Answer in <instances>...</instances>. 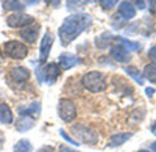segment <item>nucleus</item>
Instances as JSON below:
<instances>
[{
    "label": "nucleus",
    "instance_id": "f3484780",
    "mask_svg": "<svg viewBox=\"0 0 156 152\" xmlns=\"http://www.w3.org/2000/svg\"><path fill=\"white\" fill-rule=\"evenodd\" d=\"M41 111V106L38 102H32L27 107H21L18 109V114L20 117H31L33 114L39 115Z\"/></svg>",
    "mask_w": 156,
    "mask_h": 152
},
{
    "label": "nucleus",
    "instance_id": "6e6552de",
    "mask_svg": "<svg viewBox=\"0 0 156 152\" xmlns=\"http://www.w3.org/2000/svg\"><path fill=\"white\" fill-rule=\"evenodd\" d=\"M53 43H54L53 34L49 31H46V33L44 34V36L41 39L40 46H39V62H40V64H44L48 61Z\"/></svg>",
    "mask_w": 156,
    "mask_h": 152
},
{
    "label": "nucleus",
    "instance_id": "72a5a7b5",
    "mask_svg": "<svg viewBox=\"0 0 156 152\" xmlns=\"http://www.w3.org/2000/svg\"><path fill=\"white\" fill-rule=\"evenodd\" d=\"M151 149L153 150V151L156 152V141L155 142H154L153 144H152V146H151Z\"/></svg>",
    "mask_w": 156,
    "mask_h": 152
},
{
    "label": "nucleus",
    "instance_id": "473e14b6",
    "mask_svg": "<svg viewBox=\"0 0 156 152\" xmlns=\"http://www.w3.org/2000/svg\"><path fill=\"white\" fill-rule=\"evenodd\" d=\"M150 130H151L152 134H154V135L156 137V122H154V123L151 125Z\"/></svg>",
    "mask_w": 156,
    "mask_h": 152
},
{
    "label": "nucleus",
    "instance_id": "7ed1b4c3",
    "mask_svg": "<svg viewBox=\"0 0 156 152\" xmlns=\"http://www.w3.org/2000/svg\"><path fill=\"white\" fill-rule=\"evenodd\" d=\"M35 73L37 80L40 84L44 83L48 85H52L60 74V70L57 63L51 62L44 65L40 69H36Z\"/></svg>",
    "mask_w": 156,
    "mask_h": 152
},
{
    "label": "nucleus",
    "instance_id": "9d476101",
    "mask_svg": "<svg viewBox=\"0 0 156 152\" xmlns=\"http://www.w3.org/2000/svg\"><path fill=\"white\" fill-rule=\"evenodd\" d=\"M58 65L62 70L68 71L77 65H79L81 62L80 58L78 56L70 53V52H62L58 58Z\"/></svg>",
    "mask_w": 156,
    "mask_h": 152
},
{
    "label": "nucleus",
    "instance_id": "423d86ee",
    "mask_svg": "<svg viewBox=\"0 0 156 152\" xmlns=\"http://www.w3.org/2000/svg\"><path fill=\"white\" fill-rule=\"evenodd\" d=\"M58 117L64 122H71L77 117V110L74 103L66 98H61L58 104Z\"/></svg>",
    "mask_w": 156,
    "mask_h": 152
},
{
    "label": "nucleus",
    "instance_id": "cd10ccee",
    "mask_svg": "<svg viewBox=\"0 0 156 152\" xmlns=\"http://www.w3.org/2000/svg\"><path fill=\"white\" fill-rule=\"evenodd\" d=\"M144 93H145V95H146V96L148 98H152L156 93V89L154 88V87H152V86H149V87H146L145 88Z\"/></svg>",
    "mask_w": 156,
    "mask_h": 152
},
{
    "label": "nucleus",
    "instance_id": "20e7f679",
    "mask_svg": "<svg viewBox=\"0 0 156 152\" xmlns=\"http://www.w3.org/2000/svg\"><path fill=\"white\" fill-rule=\"evenodd\" d=\"M3 49L5 55L12 60H24L28 54L27 47L24 43L17 40H9L5 42Z\"/></svg>",
    "mask_w": 156,
    "mask_h": 152
},
{
    "label": "nucleus",
    "instance_id": "f8f14e48",
    "mask_svg": "<svg viewBox=\"0 0 156 152\" xmlns=\"http://www.w3.org/2000/svg\"><path fill=\"white\" fill-rule=\"evenodd\" d=\"M10 78L17 83H25L30 78V72L27 68L23 66H17L13 69H11L9 73Z\"/></svg>",
    "mask_w": 156,
    "mask_h": 152
},
{
    "label": "nucleus",
    "instance_id": "5701e85b",
    "mask_svg": "<svg viewBox=\"0 0 156 152\" xmlns=\"http://www.w3.org/2000/svg\"><path fill=\"white\" fill-rule=\"evenodd\" d=\"M87 1H68L67 2V8L69 11H77L79 10L80 7L84 6L85 4H87Z\"/></svg>",
    "mask_w": 156,
    "mask_h": 152
},
{
    "label": "nucleus",
    "instance_id": "4468645a",
    "mask_svg": "<svg viewBox=\"0 0 156 152\" xmlns=\"http://www.w3.org/2000/svg\"><path fill=\"white\" fill-rule=\"evenodd\" d=\"M118 13L122 18L127 19V20L132 19L136 16V11H135L133 5H132V3L128 1L121 2L118 7Z\"/></svg>",
    "mask_w": 156,
    "mask_h": 152
},
{
    "label": "nucleus",
    "instance_id": "bb28decb",
    "mask_svg": "<svg viewBox=\"0 0 156 152\" xmlns=\"http://www.w3.org/2000/svg\"><path fill=\"white\" fill-rule=\"evenodd\" d=\"M58 152H80L77 150H74L69 146H66L64 144H61L58 148Z\"/></svg>",
    "mask_w": 156,
    "mask_h": 152
},
{
    "label": "nucleus",
    "instance_id": "a211bd4d",
    "mask_svg": "<svg viewBox=\"0 0 156 152\" xmlns=\"http://www.w3.org/2000/svg\"><path fill=\"white\" fill-rule=\"evenodd\" d=\"M13 113L9 106L5 104L0 105V123L4 125H9L13 122Z\"/></svg>",
    "mask_w": 156,
    "mask_h": 152
},
{
    "label": "nucleus",
    "instance_id": "aec40b11",
    "mask_svg": "<svg viewBox=\"0 0 156 152\" xmlns=\"http://www.w3.org/2000/svg\"><path fill=\"white\" fill-rule=\"evenodd\" d=\"M122 44L129 50V51H134V52H139L143 50V45L139 41H133L128 39L119 37Z\"/></svg>",
    "mask_w": 156,
    "mask_h": 152
},
{
    "label": "nucleus",
    "instance_id": "4be33fe9",
    "mask_svg": "<svg viewBox=\"0 0 156 152\" xmlns=\"http://www.w3.org/2000/svg\"><path fill=\"white\" fill-rule=\"evenodd\" d=\"M3 7L7 11H15V12H20L25 9V6L16 0V1H4Z\"/></svg>",
    "mask_w": 156,
    "mask_h": 152
},
{
    "label": "nucleus",
    "instance_id": "f03ea898",
    "mask_svg": "<svg viewBox=\"0 0 156 152\" xmlns=\"http://www.w3.org/2000/svg\"><path fill=\"white\" fill-rule=\"evenodd\" d=\"M83 87L90 93H101L106 90L107 82L104 75L97 71L87 72L81 79Z\"/></svg>",
    "mask_w": 156,
    "mask_h": 152
},
{
    "label": "nucleus",
    "instance_id": "c756f323",
    "mask_svg": "<svg viewBox=\"0 0 156 152\" xmlns=\"http://www.w3.org/2000/svg\"><path fill=\"white\" fill-rule=\"evenodd\" d=\"M36 152H54V149L50 146H43Z\"/></svg>",
    "mask_w": 156,
    "mask_h": 152
},
{
    "label": "nucleus",
    "instance_id": "a878e982",
    "mask_svg": "<svg viewBox=\"0 0 156 152\" xmlns=\"http://www.w3.org/2000/svg\"><path fill=\"white\" fill-rule=\"evenodd\" d=\"M148 57L153 61V63L156 64V45H154L148 50Z\"/></svg>",
    "mask_w": 156,
    "mask_h": 152
},
{
    "label": "nucleus",
    "instance_id": "f257e3e1",
    "mask_svg": "<svg viewBox=\"0 0 156 152\" xmlns=\"http://www.w3.org/2000/svg\"><path fill=\"white\" fill-rule=\"evenodd\" d=\"M93 18L87 13H74L67 17L58 29L60 43L63 47L69 46L82 32L91 27Z\"/></svg>",
    "mask_w": 156,
    "mask_h": 152
},
{
    "label": "nucleus",
    "instance_id": "dca6fc26",
    "mask_svg": "<svg viewBox=\"0 0 156 152\" xmlns=\"http://www.w3.org/2000/svg\"><path fill=\"white\" fill-rule=\"evenodd\" d=\"M123 70H124L125 73L128 76H130L136 83H138L141 86L144 85V78L143 76V73L136 66L129 65V66L125 67Z\"/></svg>",
    "mask_w": 156,
    "mask_h": 152
},
{
    "label": "nucleus",
    "instance_id": "2eb2a0df",
    "mask_svg": "<svg viewBox=\"0 0 156 152\" xmlns=\"http://www.w3.org/2000/svg\"><path fill=\"white\" fill-rule=\"evenodd\" d=\"M133 136V133H131V132H121V133L114 134L110 138L109 147L118 148L123 145L124 143H126Z\"/></svg>",
    "mask_w": 156,
    "mask_h": 152
},
{
    "label": "nucleus",
    "instance_id": "2f4dec72",
    "mask_svg": "<svg viewBox=\"0 0 156 152\" xmlns=\"http://www.w3.org/2000/svg\"><path fill=\"white\" fill-rule=\"evenodd\" d=\"M5 143V136L2 131H0V150H2L3 146Z\"/></svg>",
    "mask_w": 156,
    "mask_h": 152
},
{
    "label": "nucleus",
    "instance_id": "7c9ffc66",
    "mask_svg": "<svg viewBox=\"0 0 156 152\" xmlns=\"http://www.w3.org/2000/svg\"><path fill=\"white\" fill-rule=\"evenodd\" d=\"M135 6H137L140 10L142 9H144L146 7V4L144 1H135Z\"/></svg>",
    "mask_w": 156,
    "mask_h": 152
},
{
    "label": "nucleus",
    "instance_id": "c85d7f7f",
    "mask_svg": "<svg viewBox=\"0 0 156 152\" xmlns=\"http://www.w3.org/2000/svg\"><path fill=\"white\" fill-rule=\"evenodd\" d=\"M149 12L156 15V0L149 1Z\"/></svg>",
    "mask_w": 156,
    "mask_h": 152
},
{
    "label": "nucleus",
    "instance_id": "9b49d317",
    "mask_svg": "<svg viewBox=\"0 0 156 152\" xmlns=\"http://www.w3.org/2000/svg\"><path fill=\"white\" fill-rule=\"evenodd\" d=\"M40 32V26L35 25V26H28L27 28H24L22 30L19 31V36L26 40L27 42L33 44L36 42L39 36Z\"/></svg>",
    "mask_w": 156,
    "mask_h": 152
},
{
    "label": "nucleus",
    "instance_id": "0eeeda50",
    "mask_svg": "<svg viewBox=\"0 0 156 152\" xmlns=\"http://www.w3.org/2000/svg\"><path fill=\"white\" fill-rule=\"evenodd\" d=\"M35 22V17L25 13H15L6 17V25L11 28H27Z\"/></svg>",
    "mask_w": 156,
    "mask_h": 152
},
{
    "label": "nucleus",
    "instance_id": "1a4fd4ad",
    "mask_svg": "<svg viewBox=\"0 0 156 152\" xmlns=\"http://www.w3.org/2000/svg\"><path fill=\"white\" fill-rule=\"evenodd\" d=\"M110 55L113 60L120 63H129L132 61V55L130 51L122 43L113 45L111 48Z\"/></svg>",
    "mask_w": 156,
    "mask_h": 152
},
{
    "label": "nucleus",
    "instance_id": "b1692460",
    "mask_svg": "<svg viewBox=\"0 0 156 152\" xmlns=\"http://www.w3.org/2000/svg\"><path fill=\"white\" fill-rule=\"evenodd\" d=\"M59 134H60V136L62 137V139H64V140H66L68 143H69V144H71V145H73V146H76V147H79L80 146V144H79V142H77L76 140H74L73 139H71L62 128H60L59 129Z\"/></svg>",
    "mask_w": 156,
    "mask_h": 152
},
{
    "label": "nucleus",
    "instance_id": "f704fd0d",
    "mask_svg": "<svg viewBox=\"0 0 156 152\" xmlns=\"http://www.w3.org/2000/svg\"><path fill=\"white\" fill-rule=\"evenodd\" d=\"M27 4H37L38 3V1H27Z\"/></svg>",
    "mask_w": 156,
    "mask_h": 152
},
{
    "label": "nucleus",
    "instance_id": "c9c22d12",
    "mask_svg": "<svg viewBox=\"0 0 156 152\" xmlns=\"http://www.w3.org/2000/svg\"><path fill=\"white\" fill-rule=\"evenodd\" d=\"M137 152H151V151L146 150H139V151H137Z\"/></svg>",
    "mask_w": 156,
    "mask_h": 152
},
{
    "label": "nucleus",
    "instance_id": "393cba45",
    "mask_svg": "<svg viewBox=\"0 0 156 152\" xmlns=\"http://www.w3.org/2000/svg\"><path fill=\"white\" fill-rule=\"evenodd\" d=\"M118 3V1L114 0V1H101V6L103 9H112L115 6V5Z\"/></svg>",
    "mask_w": 156,
    "mask_h": 152
},
{
    "label": "nucleus",
    "instance_id": "39448f33",
    "mask_svg": "<svg viewBox=\"0 0 156 152\" xmlns=\"http://www.w3.org/2000/svg\"><path fill=\"white\" fill-rule=\"evenodd\" d=\"M70 131L78 140L86 145H96L99 141L98 134L91 128L83 125H74Z\"/></svg>",
    "mask_w": 156,
    "mask_h": 152
},
{
    "label": "nucleus",
    "instance_id": "412c9836",
    "mask_svg": "<svg viewBox=\"0 0 156 152\" xmlns=\"http://www.w3.org/2000/svg\"><path fill=\"white\" fill-rule=\"evenodd\" d=\"M33 147L29 140L22 139L18 140L13 147V152H32Z\"/></svg>",
    "mask_w": 156,
    "mask_h": 152
},
{
    "label": "nucleus",
    "instance_id": "ddd939ff",
    "mask_svg": "<svg viewBox=\"0 0 156 152\" xmlns=\"http://www.w3.org/2000/svg\"><path fill=\"white\" fill-rule=\"evenodd\" d=\"M36 125V120L32 117H19L15 124V128L19 133H26Z\"/></svg>",
    "mask_w": 156,
    "mask_h": 152
},
{
    "label": "nucleus",
    "instance_id": "6ab92c4d",
    "mask_svg": "<svg viewBox=\"0 0 156 152\" xmlns=\"http://www.w3.org/2000/svg\"><path fill=\"white\" fill-rule=\"evenodd\" d=\"M143 76L151 83L156 84V64L149 63L145 65L143 71Z\"/></svg>",
    "mask_w": 156,
    "mask_h": 152
}]
</instances>
